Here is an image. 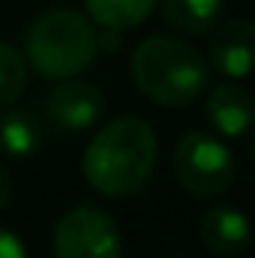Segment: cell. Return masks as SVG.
I'll list each match as a JSON object with an SVG mask.
<instances>
[{
	"label": "cell",
	"mask_w": 255,
	"mask_h": 258,
	"mask_svg": "<svg viewBox=\"0 0 255 258\" xmlns=\"http://www.w3.org/2000/svg\"><path fill=\"white\" fill-rule=\"evenodd\" d=\"M201 243L219 258L240 255L249 249V222L237 207L213 204L201 216Z\"/></svg>",
	"instance_id": "8"
},
{
	"label": "cell",
	"mask_w": 255,
	"mask_h": 258,
	"mask_svg": "<svg viewBox=\"0 0 255 258\" xmlns=\"http://www.w3.org/2000/svg\"><path fill=\"white\" fill-rule=\"evenodd\" d=\"M252 36L255 27L246 18H234L210 30V48H207L210 63L225 78H246L252 72Z\"/></svg>",
	"instance_id": "7"
},
{
	"label": "cell",
	"mask_w": 255,
	"mask_h": 258,
	"mask_svg": "<svg viewBox=\"0 0 255 258\" xmlns=\"http://www.w3.org/2000/svg\"><path fill=\"white\" fill-rule=\"evenodd\" d=\"M45 111L54 126L66 129V132H81V129H90L93 123H99L105 102H102V93L96 84L72 75V78H60V84L48 93Z\"/></svg>",
	"instance_id": "6"
},
{
	"label": "cell",
	"mask_w": 255,
	"mask_h": 258,
	"mask_svg": "<svg viewBox=\"0 0 255 258\" xmlns=\"http://www.w3.org/2000/svg\"><path fill=\"white\" fill-rule=\"evenodd\" d=\"M84 9H87V18L102 27L129 30L150 18V12L156 9V0H84Z\"/></svg>",
	"instance_id": "12"
},
{
	"label": "cell",
	"mask_w": 255,
	"mask_h": 258,
	"mask_svg": "<svg viewBox=\"0 0 255 258\" xmlns=\"http://www.w3.org/2000/svg\"><path fill=\"white\" fill-rule=\"evenodd\" d=\"M207 120L225 138H243L252 126V96L240 84H216L207 96Z\"/></svg>",
	"instance_id": "9"
},
{
	"label": "cell",
	"mask_w": 255,
	"mask_h": 258,
	"mask_svg": "<svg viewBox=\"0 0 255 258\" xmlns=\"http://www.w3.org/2000/svg\"><path fill=\"white\" fill-rule=\"evenodd\" d=\"M99 42L96 27L84 12L48 9L42 12L24 36V57L45 78H72L96 60Z\"/></svg>",
	"instance_id": "3"
},
{
	"label": "cell",
	"mask_w": 255,
	"mask_h": 258,
	"mask_svg": "<svg viewBox=\"0 0 255 258\" xmlns=\"http://www.w3.org/2000/svg\"><path fill=\"white\" fill-rule=\"evenodd\" d=\"M156 3L165 24L186 36H207L225 9V0H156Z\"/></svg>",
	"instance_id": "10"
},
{
	"label": "cell",
	"mask_w": 255,
	"mask_h": 258,
	"mask_svg": "<svg viewBox=\"0 0 255 258\" xmlns=\"http://www.w3.org/2000/svg\"><path fill=\"white\" fill-rule=\"evenodd\" d=\"M0 258H27V249L21 243V237L9 228L0 225Z\"/></svg>",
	"instance_id": "14"
},
{
	"label": "cell",
	"mask_w": 255,
	"mask_h": 258,
	"mask_svg": "<svg viewBox=\"0 0 255 258\" xmlns=\"http://www.w3.org/2000/svg\"><path fill=\"white\" fill-rule=\"evenodd\" d=\"M42 144V126L33 111L9 108L0 117V150L12 159H27Z\"/></svg>",
	"instance_id": "11"
},
{
	"label": "cell",
	"mask_w": 255,
	"mask_h": 258,
	"mask_svg": "<svg viewBox=\"0 0 255 258\" xmlns=\"http://www.w3.org/2000/svg\"><path fill=\"white\" fill-rule=\"evenodd\" d=\"M237 162L231 150L210 132H186L174 147V177L183 189L213 198L231 189Z\"/></svg>",
	"instance_id": "4"
},
{
	"label": "cell",
	"mask_w": 255,
	"mask_h": 258,
	"mask_svg": "<svg viewBox=\"0 0 255 258\" xmlns=\"http://www.w3.org/2000/svg\"><path fill=\"white\" fill-rule=\"evenodd\" d=\"M156 132L141 117H117L102 126L84 150V180L102 195H135L153 174L156 165Z\"/></svg>",
	"instance_id": "1"
},
{
	"label": "cell",
	"mask_w": 255,
	"mask_h": 258,
	"mask_svg": "<svg viewBox=\"0 0 255 258\" xmlns=\"http://www.w3.org/2000/svg\"><path fill=\"white\" fill-rule=\"evenodd\" d=\"M54 258H123L114 219L99 207H75L54 228Z\"/></svg>",
	"instance_id": "5"
},
{
	"label": "cell",
	"mask_w": 255,
	"mask_h": 258,
	"mask_svg": "<svg viewBox=\"0 0 255 258\" xmlns=\"http://www.w3.org/2000/svg\"><path fill=\"white\" fill-rule=\"evenodd\" d=\"M129 72L135 87L165 108L189 105L207 87V60L198 48L174 36H147L138 42Z\"/></svg>",
	"instance_id": "2"
},
{
	"label": "cell",
	"mask_w": 255,
	"mask_h": 258,
	"mask_svg": "<svg viewBox=\"0 0 255 258\" xmlns=\"http://www.w3.org/2000/svg\"><path fill=\"white\" fill-rule=\"evenodd\" d=\"M9 198H12V177H9V171L0 165V210L9 204Z\"/></svg>",
	"instance_id": "15"
},
{
	"label": "cell",
	"mask_w": 255,
	"mask_h": 258,
	"mask_svg": "<svg viewBox=\"0 0 255 258\" xmlns=\"http://www.w3.org/2000/svg\"><path fill=\"white\" fill-rule=\"evenodd\" d=\"M27 84V60L15 45L0 42V108L15 105Z\"/></svg>",
	"instance_id": "13"
}]
</instances>
